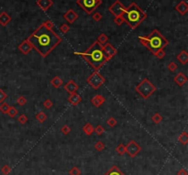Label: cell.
<instances>
[{"instance_id": "6da1fadb", "label": "cell", "mask_w": 188, "mask_h": 175, "mask_svg": "<svg viewBox=\"0 0 188 175\" xmlns=\"http://www.w3.org/2000/svg\"><path fill=\"white\" fill-rule=\"evenodd\" d=\"M27 40L31 44L32 49L43 58H46L62 40L61 37L53 31V30L47 29L43 24L39 26Z\"/></svg>"}, {"instance_id": "7a4b0ae2", "label": "cell", "mask_w": 188, "mask_h": 175, "mask_svg": "<svg viewBox=\"0 0 188 175\" xmlns=\"http://www.w3.org/2000/svg\"><path fill=\"white\" fill-rule=\"evenodd\" d=\"M74 54L81 56L83 60L88 62L89 65L91 66L95 71H98L107 61H109L108 57L106 55L105 52L103 50V46L100 45L96 40L86 52H75Z\"/></svg>"}, {"instance_id": "3957f363", "label": "cell", "mask_w": 188, "mask_h": 175, "mask_svg": "<svg viewBox=\"0 0 188 175\" xmlns=\"http://www.w3.org/2000/svg\"><path fill=\"white\" fill-rule=\"evenodd\" d=\"M139 40L141 43L147 48L152 54L160 50H163L169 44L168 40L163 37V35L157 30H154L148 36H140Z\"/></svg>"}, {"instance_id": "277c9868", "label": "cell", "mask_w": 188, "mask_h": 175, "mask_svg": "<svg viewBox=\"0 0 188 175\" xmlns=\"http://www.w3.org/2000/svg\"><path fill=\"white\" fill-rule=\"evenodd\" d=\"M124 19V22H126L132 30H135L140 26L143 20L147 18V13L144 12L140 6L135 2L131 3L121 16Z\"/></svg>"}, {"instance_id": "5b68a950", "label": "cell", "mask_w": 188, "mask_h": 175, "mask_svg": "<svg viewBox=\"0 0 188 175\" xmlns=\"http://www.w3.org/2000/svg\"><path fill=\"white\" fill-rule=\"evenodd\" d=\"M135 91L142 98L148 99L151 95L156 91V86L149 81V79L144 78L139 85L135 87Z\"/></svg>"}, {"instance_id": "8992f818", "label": "cell", "mask_w": 188, "mask_h": 175, "mask_svg": "<svg viewBox=\"0 0 188 175\" xmlns=\"http://www.w3.org/2000/svg\"><path fill=\"white\" fill-rule=\"evenodd\" d=\"M76 4L79 5L88 15H91L102 4V0H76Z\"/></svg>"}, {"instance_id": "52a82bcc", "label": "cell", "mask_w": 188, "mask_h": 175, "mask_svg": "<svg viewBox=\"0 0 188 175\" xmlns=\"http://www.w3.org/2000/svg\"><path fill=\"white\" fill-rule=\"evenodd\" d=\"M87 83L90 86H92L95 90L99 89L106 82L105 77L97 71L94 72L92 74H90L87 78Z\"/></svg>"}, {"instance_id": "ba28073f", "label": "cell", "mask_w": 188, "mask_h": 175, "mask_svg": "<svg viewBox=\"0 0 188 175\" xmlns=\"http://www.w3.org/2000/svg\"><path fill=\"white\" fill-rule=\"evenodd\" d=\"M141 151V147L135 140H130L126 146V153L130 158H135Z\"/></svg>"}, {"instance_id": "9c48e42d", "label": "cell", "mask_w": 188, "mask_h": 175, "mask_svg": "<svg viewBox=\"0 0 188 175\" xmlns=\"http://www.w3.org/2000/svg\"><path fill=\"white\" fill-rule=\"evenodd\" d=\"M108 10L110 11V13L112 14V15L116 17H120L122 16V14L124 13V11L126 10V6H125L119 0H117L115 1L112 5L109 6Z\"/></svg>"}, {"instance_id": "30bf717a", "label": "cell", "mask_w": 188, "mask_h": 175, "mask_svg": "<svg viewBox=\"0 0 188 175\" xmlns=\"http://www.w3.org/2000/svg\"><path fill=\"white\" fill-rule=\"evenodd\" d=\"M103 50H104V52H105L106 55L107 56L109 60L112 59L114 56L117 53V51L113 47V45L109 42H107L105 45L103 46Z\"/></svg>"}, {"instance_id": "8fae6325", "label": "cell", "mask_w": 188, "mask_h": 175, "mask_svg": "<svg viewBox=\"0 0 188 175\" xmlns=\"http://www.w3.org/2000/svg\"><path fill=\"white\" fill-rule=\"evenodd\" d=\"M18 50H19L20 52H21L23 54L27 55V54H29L30 52L32 50V46H31V44L29 42V40H23L22 42L18 45Z\"/></svg>"}, {"instance_id": "7c38bea8", "label": "cell", "mask_w": 188, "mask_h": 175, "mask_svg": "<svg viewBox=\"0 0 188 175\" xmlns=\"http://www.w3.org/2000/svg\"><path fill=\"white\" fill-rule=\"evenodd\" d=\"M64 89L67 91L69 94H73V93H75L76 91L79 89V86H78V85L74 80H69L65 83Z\"/></svg>"}, {"instance_id": "4fadbf2b", "label": "cell", "mask_w": 188, "mask_h": 175, "mask_svg": "<svg viewBox=\"0 0 188 175\" xmlns=\"http://www.w3.org/2000/svg\"><path fill=\"white\" fill-rule=\"evenodd\" d=\"M37 5L42 11H47L53 5L52 0H37Z\"/></svg>"}, {"instance_id": "5bb4252c", "label": "cell", "mask_w": 188, "mask_h": 175, "mask_svg": "<svg viewBox=\"0 0 188 175\" xmlns=\"http://www.w3.org/2000/svg\"><path fill=\"white\" fill-rule=\"evenodd\" d=\"M64 19H66L67 21L69 22V23H74L76 19L78 18V15L77 14L75 13V11L74 10V9H69L64 15Z\"/></svg>"}, {"instance_id": "9a60e30c", "label": "cell", "mask_w": 188, "mask_h": 175, "mask_svg": "<svg viewBox=\"0 0 188 175\" xmlns=\"http://www.w3.org/2000/svg\"><path fill=\"white\" fill-rule=\"evenodd\" d=\"M175 10L181 14V15H185L188 11V4L183 0V1L179 2L176 6H175Z\"/></svg>"}, {"instance_id": "2e32d148", "label": "cell", "mask_w": 188, "mask_h": 175, "mask_svg": "<svg viewBox=\"0 0 188 175\" xmlns=\"http://www.w3.org/2000/svg\"><path fill=\"white\" fill-rule=\"evenodd\" d=\"M81 101H82L81 95H78L76 92L70 94V96L68 97V102L70 103L72 106H77L79 103H81Z\"/></svg>"}, {"instance_id": "e0dca14e", "label": "cell", "mask_w": 188, "mask_h": 175, "mask_svg": "<svg viewBox=\"0 0 188 175\" xmlns=\"http://www.w3.org/2000/svg\"><path fill=\"white\" fill-rule=\"evenodd\" d=\"M105 102H106V98L101 95H96L91 99V103L94 104L95 107H99Z\"/></svg>"}, {"instance_id": "ac0fdd59", "label": "cell", "mask_w": 188, "mask_h": 175, "mask_svg": "<svg viewBox=\"0 0 188 175\" xmlns=\"http://www.w3.org/2000/svg\"><path fill=\"white\" fill-rule=\"evenodd\" d=\"M173 81H175L179 86H183L184 83L187 82V77L184 75V73H179L177 75L175 76L173 78Z\"/></svg>"}, {"instance_id": "d6986e66", "label": "cell", "mask_w": 188, "mask_h": 175, "mask_svg": "<svg viewBox=\"0 0 188 175\" xmlns=\"http://www.w3.org/2000/svg\"><path fill=\"white\" fill-rule=\"evenodd\" d=\"M10 21H11V18L8 13L5 11L0 13V25L3 27H6Z\"/></svg>"}, {"instance_id": "ffe728a7", "label": "cell", "mask_w": 188, "mask_h": 175, "mask_svg": "<svg viewBox=\"0 0 188 175\" xmlns=\"http://www.w3.org/2000/svg\"><path fill=\"white\" fill-rule=\"evenodd\" d=\"M177 61L179 62H181L182 64H186L187 62H188V53L186 51H182L178 55H177V57H176Z\"/></svg>"}, {"instance_id": "44dd1931", "label": "cell", "mask_w": 188, "mask_h": 175, "mask_svg": "<svg viewBox=\"0 0 188 175\" xmlns=\"http://www.w3.org/2000/svg\"><path fill=\"white\" fill-rule=\"evenodd\" d=\"M104 175H126L120 171V169L116 165H113Z\"/></svg>"}, {"instance_id": "7402d4cb", "label": "cell", "mask_w": 188, "mask_h": 175, "mask_svg": "<svg viewBox=\"0 0 188 175\" xmlns=\"http://www.w3.org/2000/svg\"><path fill=\"white\" fill-rule=\"evenodd\" d=\"M94 129H95V128L93 127V125L90 123H86L83 128V131L85 132V134L87 136H91L94 133Z\"/></svg>"}, {"instance_id": "603a6c76", "label": "cell", "mask_w": 188, "mask_h": 175, "mask_svg": "<svg viewBox=\"0 0 188 175\" xmlns=\"http://www.w3.org/2000/svg\"><path fill=\"white\" fill-rule=\"evenodd\" d=\"M51 83H52V85L53 87L59 88V87H61V85H62V80L61 79V77L55 76V77H53V78L52 79Z\"/></svg>"}, {"instance_id": "cb8c5ba5", "label": "cell", "mask_w": 188, "mask_h": 175, "mask_svg": "<svg viewBox=\"0 0 188 175\" xmlns=\"http://www.w3.org/2000/svg\"><path fill=\"white\" fill-rule=\"evenodd\" d=\"M97 42H98L100 45L104 46L107 42H108V37L107 36V35L105 33H101L98 37H97Z\"/></svg>"}, {"instance_id": "d4e9b609", "label": "cell", "mask_w": 188, "mask_h": 175, "mask_svg": "<svg viewBox=\"0 0 188 175\" xmlns=\"http://www.w3.org/2000/svg\"><path fill=\"white\" fill-rule=\"evenodd\" d=\"M178 140L181 144L183 145H186L188 143V134L187 132H183L178 138Z\"/></svg>"}, {"instance_id": "484cf974", "label": "cell", "mask_w": 188, "mask_h": 175, "mask_svg": "<svg viewBox=\"0 0 188 175\" xmlns=\"http://www.w3.org/2000/svg\"><path fill=\"white\" fill-rule=\"evenodd\" d=\"M36 119L40 122V123H43L46 119H47V115L44 113V112H42V111H40V112H39V113L36 115Z\"/></svg>"}, {"instance_id": "4316f807", "label": "cell", "mask_w": 188, "mask_h": 175, "mask_svg": "<svg viewBox=\"0 0 188 175\" xmlns=\"http://www.w3.org/2000/svg\"><path fill=\"white\" fill-rule=\"evenodd\" d=\"M163 119V117L161 114H159V113H155L154 115L152 116L151 117V120L154 122L155 124H159V123H161Z\"/></svg>"}, {"instance_id": "83f0119b", "label": "cell", "mask_w": 188, "mask_h": 175, "mask_svg": "<svg viewBox=\"0 0 188 175\" xmlns=\"http://www.w3.org/2000/svg\"><path fill=\"white\" fill-rule=\"evenodd\" d=\"M95 150H96L97 151H102V150H105L106 145L104 144L103 141L98 140V141H96V143L95 144Z\"/></svg>"}, {"instance_id": "f1b7e54d", "label": "cell", "mask_w": 188, "mask_h": 175, "mask_svg": "<svg viewBox=\"0 0 188 175\" xmlns=\"http://www.w3.org/2000/svg\"><path fill=\"white\" fill-rule=\"evenodd\" d=\"M116 151L119 154V155H124L126 153V146L124 144H119L116 149Z\"/></svg>"}, {"instance_id": "f546056e", "label": "cell", "mask_w": 188, "mask_h": 175, "mask_svg": "<svg viewBox=\"0 0 188 175\" xmlns=\"http://www.w3.org/2000/svg\"><path fill=\"white\" fill-rule=\"evenodd\" d=\"M9 107H10V106L8 104L2 103L1 104H0V111H1L3 114H8V112L9 110Z\"/></svg>"}, {"instance_id": "4dcf8cb0", "label": "cell", "mask_w": 188, "mask_h": 175, "mask_svg": "<svg viewBox=\"0 0 188 175\" xmlns=\"http://www.w3.org/2000/svg\"><path fill=\"white\" fill-rule=\"evenodd\" d=\"M18 109L15 107H9V110H8V115L10 116V117H15L17 115H18Z\"/></svg>"}, {"instance_id": "1f68e13d", "label": "cell", "mask_w": 188, "mask_h": 175, "mask_svg": "<svg viewBox=\"0 0 188 175\" xmlns=\"http://www.w3.org/2000/svg\"><path fill=\"white\" fill-rule=\"evenodd\" d=\"M69 174L70 175H81L82 174V171L81 170L79 169L78 167H73L72 169L69 171Z\"/></svg>"}, {"instance_id": "d6a6232c", "label": "cell", "mask_w": 188, "mask_h": 175, "mask_svg": "<svg viewBox=\"0 0 188 175\" xmlns=\"http://www.w3.org/2000/svg\"><path fill=\"white\" fill-rule=\"evenodd\" d=\"M11 167L8 164H6L2 167V169H1V172L4 174V175H8L11 171Z\"/></svg>"}, {"instance_id": "836d02e7", "label": "cell", "mask_w": 188, "mask_h": 175, "mask_svg": "<svg viewBox=\"0 0 188 175\" xmlns=\"http://www.w3.org/2000/svg\"><path fill=\"white\" fill-rule=\"evenodd\" d=\"M94 132H95L97 135L98 136H101L104 132H105V128H104L101 125H98L97 126L96 128H95V129H94Z\"/></svg>"}, {"instance_id": "e575fe53", "label": "cell", "mask_w": 188, "mask_h": 175, "mask_svg": "<svg viewBox=\"0 0 188 175\" xmlns=\"http://www.w3.org/2000/svg\"><path fill=\"white\" fill-rule=\"evenodd\" d=\"M107 124L109 126V127H111V128H114L115 126L117 124V121L115 119L114 117H109L108 119L107 120Z\"/></svg>"}, {"instance_id": "d590c367", "label": "cell", "mask_w": 188, "mask_h": 175, "mask_svg": "<svg viewBox=\"0 0 188 175\" xmlns=\"http://www.w3.org/2000/svg\"><path fill=\"white\" fill-rule=\"evenodd\" d=\"M18 122H19L20 124L24 125V124H26V123L28 122V120H29V119H28V117H27V116H26V115L22 114V115H20V116H18Z\"/></svg>"}, {"instance_id": "8d00e7d4", "label": "cell", "mask_w": 188, "mask_h": 175, "mask_svg": "<svg viewBox=\"0 0 188 175\" xmlns=\"http://www.w3.org/2000/svg\"><path fill=\"white\" fill-rule=\"evenodd\" d=\"M61 132L62 133V134H64V135H68L69 133L71 132V128H70V127H69L68 125H64V127L61 128Z\"/></svg>"}, {"instance_id": "74e56055", "label": "cell", "mask_w": 188, "mask_h": 175, "mask_svg": "<svg viewBox=\"0 0 188 175\" xmlns=\"http://www.w3.org/2000/svg\"><path fill=\"white\" fill-rule=\"evenodd\" d=\"M6 98H8V95L3 89H0V103H3Z\"/></svg>"}, {"instance_id": "f35d334b", "label": "cell", "mask_w": 188, "mask_h": 175, "mask_svg": "<svg viewBox=\"0 0 188 175\" xmlns=\"http://www.w3.org/2000/svg\"><path fill=\"white\" fill-rule=\"evenodd\" d=\"M43 106H44V107H45V108L50 109V108H52V107L53 103H52V101L51 99H46V100L43 102Z\"/></svg>"}, {"instance_id": "ab89813d", "label": "cell", "mask_w": 188, "mask_h": 175, "mask_svg": "<svg viewBox=\"0 0 188 175\" xmlns=\"http://www.w3.org/2000/svg\"><path fill=\"white\" fill-rule=\"evenodd\" d=\"M177 68H178V65L175 64V61H171L170 64H168V69L170 70L171 72H175V71H176Z\"/></svg>"}, {"instance_id": "60d3db41", "label": "cell", "mask_w": 188, "mask_h": 175, "mask_svg": "<svg viewBox=\"0 0 188 175\" xmlns=\"http://www.w3.org/2000/svg\"><path fill=\"white\" fill-rule=\"evenodd\" d=\"M153 55H154L155 57L158 59H163L164 56H165V52H163V50H160L157 52H155Z\"/></svg>"}, {"instance_id": "b9f144b4", "label": "cell", "mask_w": 188, "mask_h": 175, "mask_svg": "<svg viewBox=\"0 0 188 175\" xmlns=\"http://www.w3.org/2000/svg\"><path fill=\"white\" fill-rule=\"evenodd\" d=\"M102 18H103L102 14L99 12H95L93 14V19L95 20V21H100V20L102 19Z\"/></svg>"}, {"instance_id": "7bdbcfd3", "label": "cell", "mask_w": 188, "mask_h": 175, "mask_svg": "<svg viewBox=\"0 0 188 175\" xmlns=\"http://www.w3.org/2000/svg\"><path fill=\"white\" fill-rule=\"evenodd\" d=\"M42 24L44 25V27H46L47 29H49V30H52L53 27H54V24H53V22L52 21V20H46V21L43 22Z\"/></svg>"}, {"instance_id": "ee69618b", "label": "cell", "mask_w": 188, "mask_h": 175, "mask_svg": "<svg viewBox=\"0 0 188 175\" xmlns=\"http://www.w3.org/2000/svg\"><path fill=\"white\" fill-rule=\"evenodd\" d=\"M17 103H18V104H19V106H24V104H26V103H27V99L25 98L24 96H19L18 98L17 99Z\"/></svg>"}, {"instance_id": "f6af8a7d", "label": "cell", "mask_w": 188, "mask_h": 175, "mask_svg": "<svg viewBox=\"0 0 188 175\" xmlns=\"http://www.w3.org/2000/svg\"><path fill=\"white\" fill-rule=\"evenodd\" d=\"M60 30L61 31V33L66 34L69 30H70V27H69L67 24H64V25H61V26Z\"/></svg>"}, {"instance_id": "bcb514c9", "label": "cell", "mask_w": 188, "mask_h": 175, "mask_svg": "<svg viewBox=\"0 0 188 175\" xmlns=\"http://www.w3.org/2000/svg\"><path fill=\"white\" fill-rule=\"evenodd\" d=\"M114 22L117 25V26H121L123 23H124V19H123V18L120 16V17H116L115 18H114Z\"/></svg>"}, {"instance_id": "7dc6e473", "label": "cell", "mask_w": 188, "mask_h": 175, "mask_svg": "<svg viewBox=\"0 0 188 175\" xmlns=\"http://www.w3.org/2000/svg\"><path fill=\"white\" fill-rule=\"evenodd\" d=\"M177 175H188V173L185 169H181L180 171H178Z\"/></svg>"}]
</instances>
